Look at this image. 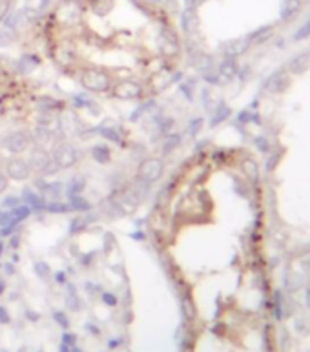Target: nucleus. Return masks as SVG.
I'll use <instances>...</instances> for the list:
<instances>
[{"instance_id":"nucleus-1","label":"nucleus","mask_w":310,"mask_h":352,"mask_svg":"<svg viewBox=\"0 0 310 352\" xmlns=\"http://www.w3.org/2000/svg\"><path fill=\"white\" fill-rule=\"evenodd\" d=\"M80 86L86 91H91V93H106V91L111 90L113 79L106 70L91 68V70H86L80 75Z\"/></svg>"},{"instance_id":"nucleus-2","label":"nucleus","mask_w":310,"mask_h":352,"mask_svg":"<svg viewBox=\"0 0 310 352\" xmlns=\"http://www.w3.org/2000/svg\"><path fill=\"white\" fill-rule=\"evenodd\" d=\"M150 190H151V185L148 183L140 181V179H133L131 183H128L124 187V190L120 192V203L126 205V207H131V208H137L140 207L142 203L148 199L150 196Z\"/></svg>"},{"instance_id":"nucleus-3","label":"nucleus","mask_w":310,"mask_h":352,"mask_svg":"<svg viewBox=\"0 0 310 352\" xmlns=\"http://www.w3.org/2000/svg\"><path fill=\"white\" fill-rule=\"evenodd\" d=\"M28 162H30L31 170L39 171L42 177L55 175L60 170L59 166H57V162L53 161V157H51V151H48L46 148H39V146H35V148L30 151Z\"/></svg>"},{"instance_id":"nucleus-4","label":"nucleus","mask_w":310,"mask_h":352,"mask_svg":"<svg viewBox=\"0 0 310 352\" xmlns=\"http://www.w3.org/2000/svg\"><path fill=\"white\" fill-rule=\"evenodd\" d=\"M165 173V162L159 157H144L142 161L137 166V173L135 177L140 181L148 183V185H153L163 177Z\"/></svg>"},{"instance_id":"nucleus-5","label":"nucleus","mask_w":310,"mask_h":352,"mask_svg":"<svg viewBox=\"0 0 310 352\" xmlns=\"http://www.w3.org/2000/svg\"><path fill=\"white\" fill-rule=\"evenodd\" d=\"M51 157L59 168H73L79 161V150L71 142H57L51 150Z\"/></svg>"},{"instance_id":"nucleus-6","label":"nucleus","mask_w":310,"mask_h":352,"mask_svg":"<svg viewBox=\"0 0 310 352\" xmlns=\"http://www.w3.org/2000/svg\"><path fill=\"white\" fill-rule=\"evenodd\" d=\"M111 93L115 99H120V101H135V99H140L144 95V88L140 82L124 79V81H119L111 86Z\"/></svg>"},{"instance_id":"nucleus-7","label":"nucleus","mask_w":310,"mask_h":352,"mask_svg":"<svg viewBox=\"0 0 310 352\" xmlns=\"http://www.w3.org/2000/svg\"><path fill=\"white\" fill-rule=\"evenodd\" d=\"M31 144V137L28 131H22V130H17V131H11L8 135L2 139V148L10 151L11 155H20V153H24Z\"/></svg>"},{"instance_id":"nucleus-8","label":"nucleus","mask_w":310,"mask_h":352,"mask_svg":"<svg viewBox=\"0 0 310 352\" xmlns=\"http://www.w3.org/2000/svg\"><path fill=\"white\" fill-rule=\"evenodd\" d=\"M6 175L13 181H26L31 175V168L28 159H22L20 155H13L6 161Z\"/></svg>"},{"instance_id":"nucleus-9","label":"nucleus","mask_w":310,"mask_h":352,"mask_svg":"<svg viewBox=\"0 0 310 352\" xmlns=\"http://www.w3.org/2000/svg\"><path fill=\"white\" fill-rule=\"evenodd\" d=\"M100 214L106 216L108 219H122V217H126L124 205H122L119 197H115V196H110V197H106V199H102V203H100Z\"/></svg>"},{"instance_id":"nucleus-10","label":"nucleus","mask_w":310,"mask_h":352,"mask_svg":"<svg viewBox=\"0 0 310 352\" xmlns=\"http://www.w3.org/2000/svg\"><path fill=\"white\" fill-rule=\"evenodd\" d=\"M30 137L35 146H39V148H48V144H51V142L55 141V131L50 130V128H46V126L37 124V128L31 131Z\"/></svg>"},{"instance_id":"nucleus-11","label":"nucleus","mask_w":310,"mask_h":352,"mask_svg":"<svg viewBox=\"0 0 310 352\" xmlns=\"http://www.w3.org/2000/svg\"><path fill=\"white\" fill-rule=\"evenodd\" d=\"M20 199H22V201H24V205H28V207H30L33 212L44 210V207H46L44 196H42L40 192L33 190V188H24V190H22V197H20Z\"/></svg>"},{"instance_id":"nucleus-12","label":"nucleus","mask_w":310,"mask_h":352,"mask_svg":"<svg viewBox=\"0 0 310 352\" xmlns=\"http://www.w3.org/2000/svg\"><path fill=\"white\" fill-rule=\"evenodd\" d=\"M37 108L42 113H53V111H60L64 110V102H60L59 99H53L50 95H44L37 99Z\"/></svg>"},{"instance_id":"nucleus-13","label":"nucleus","mask_w":310,"mask_h":352,"mask_svg":"<svg viewBox=\"0 0 310 352\" xmlns=\"http://www.w3.org/2000/svg\"><path fill=\"white\" fill-rule=\"evenodd\" d=\"M90 155L97 164H108L111 161V148L108 144H95L91 146Z\"/></svg>"},{"instance_id":"nucleus-14","label":"nucleus","mask_w":310,"mask_h":352,"mask_svg":"<svg viewBox=\"0 0 310 352\" xmlns=\"http://www.w3.org/2000/svg\"><path fill=\"white\" fill-rule=\"evenodd\" d=\"M181 142H183V137H181V133H166L165 137H163V142H161V151H163V155H170L172 151H175L177 148L181 146Z\"/></svg>"},{"instance_id":"nucleus-15","label":"nucleus","mask_w":310,"mask_h":352,"mask_svg":"<svg viewBox=\"0 0 310 352\" xmlns=\"http://www.w3.org/2000/svg\"><path fill=\"white\" fill-rule=\"evenodd\" d=\"M66 287V307L70 308V310H73V312H77V310H80L82 308V301H80V297H79V294H77V288H75V285L73 283H66L64 285Z\"/></svg>"},{"instance_id":"nucleus-16","label":"nucleus","mask_w":310,"mask_h":352,"mask_svg":"<svg viewBox=\"0 0 310 352\" xmlns=\"http://www.w3.org/2000/svg\"><path fill=\"white\" fill-rule=\"evenodd\" d=\"M157 48H159L161 55H165V57H168V59H172V57H175V55H177V51H179V42L170 41V39H166V37L159 35Z\"/></svg>"},{"instance_id":"nucleus-17","label":"nucleus","mask_w":310,"mask_h":352,"mask_svg":"<svg viewBox=\"0 0 310 352\" xmlns=\"http://www.w3.org/2000/svg\"><path fill=\"white\" fill-rule=\"evenodd\" d=\"M91 131H97L100 137H104L106 141L113 142V144H122V137H120L119 130H117V128H113V126L100 124L99 128H95V130H91Z\"/></svg>"},{"instance_id":"nucleus-18","label":"nucleus","mask_w":310,"mask_h":352,"mask_svg":"<svg viewBox=\"0 0 310 352\" xmlns=\"http://www.w3.org/2000/svg\"><path fill=\"white\" fill-rule=\"evenodd\" d=\"M40 66V59L37 55H31V53H24V55L19 59V71L20 73H30V71H33L35 68H39Z\"/></svg>"},{"instance_id":"nucleus-19","label":"nucleus","mask_w":310,"mask_h":352,"mask_svg":"<svg viewBox=\"0 0 310 352\" xmlns=\"http://www.w3.org/2000/svg\"><path fill=\"white\" fill-rule=\"evenodd\" d=\"M68 205H70L71 212H79V214H86V212L93 210V205H91V203L88 201L84 196H73V197H70Z\"/></svg>"},{"instance_id":"nucleus-20","label":"nucleus","mask_w":310,"mask_h":352,"mask_svg":"<svg viewBox=\"0 0 310 352\" xmlns=\"http://www.w3.org/2000/svg\"><path fill=\"white\" fill-rule=\"evenodd\" d=\"M86 188V179L84 177H73L70 183H68V187L64 188L66 196H68V199L73 196H80L82 192H84Z\"/></svg>"},{"instance_id":"nucleus-21","label":"nucleus","mask_w":310,"mask_h":352,"mask_svg":"<svg viewBox=\"0 0 310 352\" xmlns=\"http://www.w3.org/2000/svg\"><path fill=\"white\" fill-rule=\"evenodd\" d=\"M64 185L60 181H48V187L44 188V192H42V196L48 197V199H51V201H59V197L62 196V192H64Z\"/></svg>"},{"instance_id":"nucleus-22","label":"nucleus","mask_w":310,"mask_h":352,"mask_svg":"<svg viewBox=\"0 0 310 352\" xmlns=\"http://www.w3.org/2000/svg\"><path fill=\"white\" fill-rule=\"evenodd\" d=\"M157 108V102L151 99V101H146V102H142V104L137 108V110H133L131 111V115H130V122H139L140 121V117L142 115H146V113H151V111Z\"/></svg>"},{"instance_id":"nucleus-23","label":"nucleus","mask_w":310,"mask_h":352,"mask_svg":"<svg viewBox=\"0 0 310 352\" xmlns=\"http://www.w3.org/2000/svg\"><path fill=\"white\" fill-rule=\"evenodd\" d=\"M33 214V210H31L28 205H19V207H15V208H11L10 210V216H11V221L13 223H22V221H26L28 217Z\"/></svg>"},{"instance_id":"nucleus-24","label":"nucleus","mask_w":310,"mask_h":352,"mask_svg":"<svg viewBox=\"0 0 310 352\" xmlns=\"http://www.w3.org/2000/svg\"><path fill=\"white\" fill-rule=\"evenodd\" d=\"M88 227H90V225H88L84 216H75V217H71L68 230H70L71 236H77V234H82L84 230H88Z\"/></svg>"},{"instance_id":"nucleus-25","label":"nucleus","mask_w":310,"mask_h":352,"mask_svg":"<svg viewBox=\"0 0 310 352\" xmlns=\"http://www.w3.org/2000/svg\"><path fill=\"white\" fill-rule=\"evenodd\" d=\"M44 212H48V214H57V216H59V214H70L71 208H70V205H68V203L50 201V203H46Z\"/></svg>"},{"instance_id":"nucleus-26","label":"nucleus","mask_w":310,"mask_h":352,"mask_svg":"<svg viewBox=\"0 0 310 352\" xmlns=\"http://www.w3.org/2000/svg\"><path fill=\"white\" fill-rule=\"evenodd\" d=\"M174 119L172 117H166V115H157L155 117V126H157V130L159 133L166 135V133H170V130L174 128Z\"/></svg>"},{"instance_id":"nucleus-27","label":"nucleus","mask_w":310,"mask_h":352,"mask_svg":"<svg viewBox=\"0 0 310 352\" xmlns=\"http://www.w3.org/2000/svg\"><path fill=\"white\" fill-rule=\"evenodd\" d=\"M33 272L35 276L42 281H48V277L51 276V267L46 261H35L33 263Z\"/></svg>"},{"instance_id":"nucleus-28","label":"nucleus","mask_w":310,"mask_h":352,"mask_svg":"<svg viewBox=\"0 0 310 352\" xmlns=\"http://www.w3.org/2000/svg\"><path fill=\"white\" fill-rule=\"evenodd\" d=\"M172 197V183H168L166 187H163L159 190V194H157V201H155V207H165V205H168V201H170Z\"/></svg>"},{"instance_id":"nucleus-29","label":"nucleus","mask_w":310,"mask_h":352,"mask_svg":"<svg viewBox=\"0 0 310 352\" xmlns=\"http://www.w3.org/2000/svg\"><path fill=\"white\" fill-rule=\"evenodd\" d=\"M20 205V197L19 196H6L2 201H0V208H4V210H11V208H15Z\"/></svg>"},{"instance_id":"nucleus-30","label":"nucleus","mask_w":310,"mask_h":352,"mask_svg":"<svg viewBox=\"0 0 310 352\" xmlns=\"http://www.w3.org/2000/svg\"><path fill=\"white\" fill-rule=\"evenodd\" d=\"M53 319H55V323L59 325V327L70 328V317L66 316V312H62V310H53Z\"/></svg>"},{"instance_id":"nucleus-31","label":"nucleus","mask_w":310,"mask_h":352,"mask_svg":"<svg viewBox=\"0 0 310 352\" xmlns=\"http://www.w3.org/2000/svg\"><path fill=\"white\" fill-rule=\"evenodd\" d=\"M15 41V35H13V31L8 30V28H0V46H8L11 42Z\"/></svg>"},{"instance_id":"nucleus-32","label":"nucleus","mask_w":310,"mask_h":352,"mask_svg":"<svg viewBox=\"0 0 310 352\" xmlns=\"http://www.w3.org/2000/svg\"><path fill=\"white\" fill-rule=\"evenodd\" d=\"M97 257V252H86V254H79V263L82 265V267H91L93 265V261H95Z\"/></svg>"},{"instance_id":"nucleus-33","label":"nucleus","mask_w":310,"mask_h":352,"mask_svg":"<svg viewBox=\"0 0 310 352\" xmlns=\"http://www.w3.org/2000/svg\"><path fill=\"white\" fill-rule=\"evenodd\" d=\"M100 299L108 307H117V303H119V297L113 292H100Z\"/></svg>"},{"instance_id":"nucleus-34","label":"nucleus","mask_w":310,"mask_h":352,"mask_svg":"<svg viewBox=\"0 0 310 352\" xmlns=\"http://www.w3.org/2000/svg\"><path fill=\"white\" fill-rule=\"evenodd\" d=\"M181 307H183V314H185L186 319H192L195 316L194 312V307H192V301L188 297H183V301H181Z\"/></svg>"},{"instance_id":"nucleus-35","label":"nucleus","mask_w":310,"mask_h":352,"mask_svg":"<svg viewBox=\"0 0 310 352\" xmlns=\"http://www.w3.org/2000/svg\"><path fill=\"white\" fill-rule=\"evenodd\" d=\"M88 101H90L88 93H79V95H73V99H71V102H73L75 108H86Z\"/></svg>"},{"instance_id":"nucleus-36","label":"nucleus","mask_w":310,"mask_h":352,"mask_svg":"<svg viewBox=\"0 0 310 352\" xmlns=\"http://www.w3.org/2000/svg\"><path fill=\"white\" fill-rule=\"evenodd\" d=\"M84 288H86V292L88 294H100L102 292V288H100V285H97V283H93V281H86V285H84Z\"/></svg>"},{"instance_id":"nucleus-37","label":"nucleus","mask_w":310,"mask_h":352,"mask_svg":"<svg viewBox=\"0 0 310 352\" xmlns=\"http://www.w3.org/2000/svg\"><path fill=\"white\" fill-rule=\"evenodd\" d=\"M33 187H35V190L37 192H40V194H42V192H44V188L48 187V181H46V177H37V179H33Z\"/></svg>"},{"instance_id":"nucleus-38","label":"nucleus","mask_w":310,"mask_h":352,"mask_svg":"<svg viewBox=\"0 0 310 352\" xmlns=\"http://www.w3.org/2000/svg\"><path fill=\"white\" fill-rule=\"evenodd\" d=\"M62 343H66L68 347H73L77 343V336L71 334V332H64V334H62Z\"/></svg>"},{"instance_id":"nucleus-39","label":"nucleus","mask_w":310,"mask_h":352,"mask_svg":"<svg viewBox=\"0 0 310 352\" xmlns=\"http://www.w3.org/2000/svg\"><path fill=\"white\" fill-rule=\"evenodd\" d=\"M201 124H203V121L201 119H194V121H190V126H188V131H190V135H197V131L201 130Z\"/></svg>"},{"instance_id":"nucleus-40","label":"nucleus","mask_w":310,"mask_h":352,"mask_svg":"<svg viewBox=\"0 0 310 352\" xmlns=\"http://www.w3.org/2000/svg\"><path fill=\"white\" fill-rule=\"evenodd\" d=\"M8 187H10V177L0 170V194H4V192L8 190Z\"/></svg>"},{"instance_id":"nucleus-41","label":"nucleus","mask_w":310,"mask_h":352,"mask_svg":"<svg viewBox=\"0 0 310 352\" xmlns=\"http://www.w3.org/2000/svg\"><path fill=\"white\" fill-rule=\"evenodd\" d=\"M179 91L185 95L186 101H194V95H192V90H190V86H188V84H179Z\"/></svg>"},{"instance_id":"nucleus-42","label":"nucleus","mask_w":310,"mask_h":352,"mask_svg":"<svg viewBox=\"0 0 310 352\" xmlns=\"http://www.w3.org/2000/svg\"><path fill=\"white\" fill-rule=\"evenodd\" d=\"M10 321H11V316H10V312H8V308L0 307V325H8Z\"/></svg>"},{"instance_id":"nucleus-43","label":"nucleus","mask_w":310,"mask_h":352,"mask_svg":"<svg viewBox=\"0 0 310 352\" xmlns=\"http://www.w3.org/2000/svg\"><path fill=\"white\" fill-rule=\"evenodd\" d=\"M55 283L57 285H66V283H68V274H66L64 270L55 272Z\"/></svg>"},{"instance_id":"nucleus-44","label":"nucleus","mask_w":310,"mask_h":352,"mask_svg":"<svg viewBox=\"0 0 310 352\" xmlns=\"http://www.w3.org/2000/svg\"><path fill=\"white\" fill-rule=\"evenodd\" d=\"M20 247V236L19 234H13L10 239V248H13V250H17V248Z\"/></svg>"},{"instance_id":"nucleus-45","label":"nucleus","mask_w":310,"mask_h":352,"mask_svg":"<svg viewBox=\"0 0 310 352\" xmlns=\"http://www.w3.org/2000/svg\"><path fill=\"white\" fill-rule=\"evenodd\" d=\"M113 243H115V241H113V236H111V234H106V236H104V252H106V254L110 252V247L113 245Z\"/></svg>"},{"instance_id":"nucleus-46","label":"nucleus","mask_w":310,"mask_h":352,"mask_svg":"<svg viewBox=\"0 0 310 352\" xmlns=\"http://www.w3.org/2000/svg\"><path fill=\"white\" fill-rule=\"evenodd\" d=\"M2 270H4V274H8V276H13V274H15V263H4Z\"/></svg>"},{"instance_id":"nucleus-47","label":"nucleus","mask_w":310,"mask_h":352,"mask_svg":"<svg viewBox=\"0 0 310 352\" xmlns=\"http://www.w3.org/2000/svg\"><path fill=\"white\" fill-rule=\"evenodd\" d=\"M130 237L133 239V241H144V239H146V234H144V232L137 230V232H131Z\"/></svg>"},{"instance_id":"nucleus-48","label":"nucleus","mask_w":310,"mask_h":352,"mask_svg":"<svg viewBox=\"0 0 310 352\" xmlns=\"http://www.w3.org/2000/svg\"><path fill=\"white\" fill-rule=\"evenodd\" d=\"M86 330L91 332V334H95V336H99L100 330L97 328V325H93V323H86Z\"/></svg>"},{"instance_id":"nucleus-49","label":"nucleus","mask_w":310,"mask_h":352,"mask_svg":"<svg viewBox=\"0 0 310 352\" xmlns=\"http://www.w3.org/2000/svg\"><path fill=\"white\" fill-rule=\"evenodd\" d=\"M26 316H28V319H31V321H39V314L37 312H33V310H28L26 312Z\"/></svg>"},{"instance_id":"nucleus-50","label":"nucleus","mask_w":310,"mask_h":352,"mask_svg":"<svg viewBox=\"0 0 310 352\" xmlns=\"http://www.w3.org/2000/svg\"><path fill=\"white\" fill-rule=\"evenodd\" d=\"M120 343H122V339H120V337H115V339H110V343H108V347L110 348H117L120 345Z\"/></svg>"},{"instance_id":"nucleus-51","label":"nucleus","mask_w":310,"mask_h":352,"mask_svg":"<svg viewBox=\"0 0 310 352\" xmlns=\"http://www.w3.org/2000/svg\"><path fill=\"white\" fill-rule=\"evenodd\" d=\"M48 6H50V0H40V6H39V10H40V11H44L46 8H48Z\"/></svg>"},{"instance_id":"nucleus-52","label":"nucleus","mask_w":310,"mask_h":352,"mask_svg":"<svg viewBox=\"0 0 310 352\" xmlns=\"http://www.w3.org/2000/svg\"><path fill=\"white\" fill-rule=\"evenodd\" d=\"M59 352H71V347H68V345H66V343H60Z\"/></svg>"},{"instance_id":"nucleus-53","label":"nucleus","mask_w":310,"mask_h":352,"mask_svg":"<svg viewBox=\"0 0 310 352\" xmlns=\"http://www.w3.org/2000/svg\"><path fill=\"white\" fill-rule=\"evenodd\" d=\"M4 292H6V281L4 279H0V296H2Z\"/></svg>"},{"instance_id":"nucleus-54","label":"nucleus","mask_w":310,"mask_h":352,"mask_svg":"<svg viewBox=\"0 0 310 352\" xmlns=\"http://www.w3.org/2000/svg\"><path fill=\"white\" fill-rule=\"evenodd\" d=\"M142 223H144V219H137V221H135V228H140V227H142Z\"/></svg>"},{"instance_id":"nucleus-55","label":"nucleus","mask_w":310,"mask_h":352,"mask_svg":"<svg viewBox=\"0 0 310 352\" xmlns=\"http://www.w3.org/2000/svg\"><path fill=\"white\" fill-rule=\"evenodd\" d=\"M2 254H4V241L0 239V257H2Z\"/></svg>"},{"instance_id":"nucleus-56","label":"nucleus","mask_w":310,"mask_h":352,"mask_svg":"<svg viewBox=\"0 0 310 352\" xmlns=\"http://www.w3.org/2000/svg\"><path fill=\"white\" fill-rule=\"evenodd\" d=\"M20 261V256H19V254H13V261H11V263H19Z\"/></svg>"},{"instance_id":"nucleus-57","label":"nucleus","mask_w":310,"mask_h":352,"mask_svg":"<svg viewBox=\"0 0 310 352\" xmlns=\"http://www.w3.org/2000/svg\"><path fill=\"white\" fill-rule=\"evenodd\" d=\"M71 352H84V350H82V348H79V347H73V348H71Z\"/></svg>"},{"instance_id":"nucleus-58","label":"nucleus","mask_w":310,"mask_h":352,"mask_svg":"<svg viewBox=\"0 0 310 352\" xmlns=\"http://www.w3.org/2000/svg\"><path fill=\"white\" fill-rule=\"evenodd\" d=\"M0 352H8V350H0Z\"/></svg>"}]
</instances>
